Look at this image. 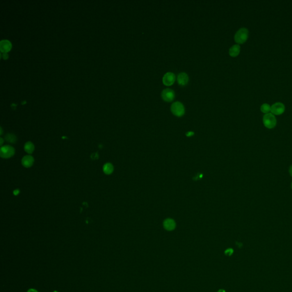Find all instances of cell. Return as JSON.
I'll use <instances>...</instances> for the list:
<instances>
[{
	"label": "cell",
	"instance_id": "5bb4252c",
	"mask_svg": "<svg viewBox=\"0 0 292 292\" xmlns=\"http://www.w3.org/2000/svg\"><path fill=\"white\" fill-rule=\"evenodd\" d=\"M24 149L26 153H28L29 154H31L33 153L34 150V146L32 142H28L25 144Z\"/></svg>",
	"mask_w": 292,
	"mask_h": 292
},
{
	"label": "cell",
	"instance_id": "5b68a950",
	"mask_svg": "<svg viewBox=\"0 0 292 292\" xmlns=\"http://www.w3.org/2000/svg\"><path fill=\"white\" fill-rule=\"evenodd\" d=\"M175 92L171 89H165L162 91V98L165 102H171L175 99Z\"/></svg>",
	"mask_w": 292,
	"mask_h": 292
},
{
	"label": "cell",
	"instance_id": "7c38bea8",
	"mask_svg": "<svg viewBox=\"0 0 292 292\" xmlns=\"http://www.w3.org/2000/svg\"><path fill=\"white\" fill-rule=\"evenodd\" d=\"M240 45L235 44V45L232 46V47L230 48L229 51V55L231 57H235L238 55L239 53H240Z\"/></svg>",
	"mask_w": 292,
	"mask_h": 292
},
{
	"label": "cell",
	"instance_id": "7402d4cb",
	"mask_svg": "<svg viewBox=\"0 0 292 292\" xmlns=\"http://www.w3.org/2000/svg\"><path fill=\"white\" fill-rule=\"evenodd\" d=\"M28 292H38V291L37 290L34 289H30L28 291Z\"/></svg>",
	"mask_w": 292,
	"mask_h": 292
},
{
	"label": "cell",
	"instance_id": "cb8c5ba5",
	"mask_svg": "<svg viewBox=\"0 0 292 292\" xmlns=\"http://www.w3.org/2000/svg\"><path fill=\"white\" fill-rule=\"evenodd\" d=\"M217 292H226V291L224 290H223V289H220Z\"/></svg>",
	"mask_w": 292,
	"mask_h": 292
},
{
	"label": "cell",
	"instance_id": "603a6c76",
	"mask_svg": "<svg viewBox=\"0 0 292 292\" xmlns=\"http://www.w3.org/2000/svg\"><path fill=\"white\" fill-rule=\"evenodd\" d=\"M14 195H18V194H19V190H14Z\"/></svg>",
	"mask_w": 292,
	"mask_h": 292
},
{
	"label": "cell",
	"instance_id": "9c48e42d",
	"mask_svg": "<svg viewBox=\"0 0 292 292\" xmlns=\"http://www.w3.org/2000/svg\"><path fill=\"white\" fill-rule=\"evenodd\" d=\"M188 76L185 73H180L178 76V82L179 85L184 86L187 85L188 82Z\"/></svg>",
	"mask_w": 292,
	"mask_h": 292
},
{
	"label": "cell",
	"instance_id": "e0dca14e",
	"mask_svg": "<svg viewBox=\"0 0 292 292\" xmlns=\"http://www.w3.org/2000/svg\"><path fill=\"white\" fill-rule=\"evenodd\" d=\"M233 250L231 248H229L225 251V254L229 256H231L233 254Z\"/></svg>",
	"mask_w": 292,
	"mask_h": 292
},
{
	"label": "cell",
	"instance_id": "ba28073f",
	"mask_svg": "<svg viewBox=\"0 0 292 292\" xmlns=\"http://www.w3.org/2000/svg\"><path fill=\"white\" fill-rule=\"evenodd\" d=\"M11 48L12 44L7 39H3L0 42V50L3 53L10 51Z\"/></svg>",
	"mask_w": 292,
	"mask_h": 292
},
{
	"label": "cell",
	"instance_id": "4316f807",
	"mask_svg": "<svg viewBox=\"0 0 292 292\" xmlns=\"http://www.w3.org/2000/svg\"><path fill=\"white\" fill-rule=\"evenodd\" d=\"M56 292V291H55V292Z\"/></svg>",
	"mask_w": 292,
	"mask_h": 292
},
{
	"label": "cell",
	"instance_id": "d6986e66",
	"mask_svg": "<svg viewBox=\"0 0 292 292\" xmlns=\"http://www.w3.org/2000/svg\"><path fill=\"white\" fill-rule=\"evenodd\" d=\"M3 59L7 60V58H8V54H7V53H4L3 54Z\"/></svg>",
	"mask_w": 292,
	"mask_h": 292
},
{
	"label": "cell",
	"instance_id": "8992f818",
	"mask_svg": "<svg viewBox=\"0 0 292 292\" xmlns=\"http://www.w3.org/2000/svg\"><path fill=\"white\" fill-rule=\"evenodd\" d=\"M285 106L281 102H277L271 106L272 113L273 115H281L285 111Z\"/></svg>",
	"mask_w": 292,
	"mask_h": 292
},
{
	"label": "cell",
	"instance_id": "ffe728a7",
	"mask_svg": "<svg viewBox=\"0 0 292 292\" xmlns=\"http://www.w3.org/2000/svg\"><path fill=\"white\" fill-rule=\"evenodd\" d=\"M194 134V133H193V132H188V133H187V134H186V135H187V137H190V136L193 135Z\"/></svg>",
	"mask_w": 292,
	"mask_h": 292
},
{
	"label": "cell",
	"instance_id": "30bf717a",
	"mask_svg": "<svg viewBox=\"0 0 292 292\" xmlns=\"http://www.w3.org/2000/svg\"><path fill=\"white\" fill-rule=\"evenodd\" d=\"M34 162V158L30 155L25 156L22 159V164L26 168H29L32 167Z\"/></svg>",
	"mask_w": 292,
	"mask_h": 292
},
{
	"label": "cell",
	"instance_id": "ac0fdd59",
	"mask_svg": "<svg viewBox=\"0 0 292 292\" xmlns=\"http://www.w3.org/2000/svg\"><path fill=\"white\" fill-rule=\"evenodd\" d=\"M91 158H92V159H98V155L97 153H94V154H92V155L91 156Z\"/></svg>",
	"mask_w": 292,
	"mask_h": 292
},
{
	"label": "cell",
	"instance_id": "8fae6325",
	"mask_svg": "<svg viewBox=\"0 0 292 292\" xmlns=\"http://www.w3.org/2000/svg\"><path fill=\"white\" fill-rule=\"evenodd\" d=\"M163 226L166 230L171 231L175 228L176 223L175 221L172 219H166L163 222Z\"/></svg>",
	"mask_w": 292,
	"mask_h": 292
},
{
	"label": "cell",
	"instance_id": "277c9868",
	"mask_svg": "<svg viewBox=\"0 0 292 292\" xmlns=\"http://www.w3.org/2000/svg\"><path fill=\"white\" fill-rule=\"evenodd\" d=\"M15 153L14 149L13 147L7 145L3 147H1L0 149V155L1 158L8 159L11 158L12 156L14 155Z\"/></svg>",
	"mask_w": 292,
	"mask_h": 292
},
{
	"label": "cell",
	"instance_id": "484cf974",
	"mask_svg": "<svg viewBox=\"0 0 292 292\" xmlns=\"http://www.w3.org/2000/svg\"><path fill=\"white\" fill-rule=\"evenodd\" d=\"M291 188H292V184H291Z\"/></svg>",
	"mask_w": 292,
	"mask_h": 292
},
{
	"label": "cell",
	"instance_id": "2e32d148",
	"mask_svg": "<svg viewBox=\"0 0 292 292\" xmlns=\"http://www.w3.org/2000/svg\"><path fill=\"white\" fill-rule=\"evenodd\" d=\"M5 139L8 142L10 143H15L17 141V138L16 136L14 134H11V133L8 134L5 137Z\"/></svg>",
	"mask_w": 292,
	"mask_h": 292
},
{
	"label": "cell",
	"instance_id": "d4e9b609",
	"mask_svg": "<svg viewBox=\"0 0 292 292\" xmlns=\"http://www.w3.org/2000/svg\"><path fill=\"white\" fill-rule=\"evenodd\" d=\"M1 145H3V138H1Z\"/></svg>",
	"mask_w": 292,
	"mask_h": 292
},
{
	"label": "cell",
	"instance_id": "4fadbf2b",
	"mask_svg": "<svg viewBox=\"0 0 292 292\" xmlns=\"http://www.w3.org/2000/svg\"><path fill=\"white\" fill-rule=\"evenodd\" d=\"M103 170L104 173L106 174L110 175L114 171V167H113V165L112 164L108 163H106V164L104 165L103 168Z\"/></svg>",
	"mask_w": 292,
	"mask_h": 292
},
{
	"label": "cell",
	"instance_id": "52a82bcc",
	"mask_svg": "<svg viewBox=\"0 0 292 292\" xmlns=\"http://www.w3.org/2000/svg\"><path fill=\"white\" fill-rule=\"evenodd\" d=\"M176 80V76L174 73L168 72L165 74L163 78V84L167 86L172 85Z\"/></svg>",
	"mask_w": 292,
	"mask_h": 292
},
{
	"label": "cell",
	"instance_id": "7a4b0ae2",
	"mask_svg": "<svg viewBox=\"0 0 292 292\" xmlns=\"http://www.w3.org/2000/svg\"><path fill=\"white\" fill-rule=\"evenodd\" d=\"M263 123L268 128H273L276 126V118L272 113L266 114L263 115Z\"/></svg>",
	"mask_w": 292,
	"mask_h": 292
},
{
	"label": "cell",
	"instance_id": "6da1fadb",
	"mask_svg": "<svg viewBox=\"0 0 292 292\" xmlns=\"http://www.w3.org/2000/svg\"><path fill=\"white\" fill-rule=\"evenodd\" d=\"M249 31L245 28L239 29L235 35V41L237 44H241L246 42L248 38Z\"/></svg>",
	"mask_w": 292,
	"mask_h": 292
},
{
	"label": "cell",
	"instance_id": "3957f363",
	"mask_svg": "<svg viewBox=\"0 0 292 292\" xmlns=\"http://www.w3.org/2000/svg\"><path fill=\"white\" fill-rule=\"evenodd\" d=\"M171 111L172 114L178 117H180L184 115L185 113V108L183 105L180 102H174L171 107Z\"/></svg>",
	"mask_w": 292,
	"mask_h": 292
},
{
	"label": "cell",
	"instance_id": "9a60e30c",
	"mask_svg": "<svg viewBox=\"0 0 292 292\" xmlns=\"http://www.w3.org/2000/svg\"><path fill=\"white\" fill-rule=\"evenodd\" d=\"M261 111H262L265 114H268L269 113L270 110H271V107L270 105L268 103H263L261 105Z\"/></svg>",
	"mask_w": 292,
	"mask_h": 292
},
{
	"label": "cell",
	"instance_id": "44dd1931",
	"mask_svg": "<svg viewBox=\"0 0 292 292\" xmlns=\"http://www.w3.org/2000/svg\"><path fill=\"white\" fill-rule=\"evenodd\" d=\"M289 171L290 175V176H291L292 177V165H291V166L290 167V168H289Z\"/></svg>",
	"mask_w": 292,
	"mask_h": 292
}]
</instances>
